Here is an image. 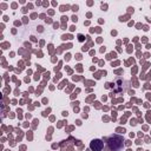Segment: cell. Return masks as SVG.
Returning a JSON list of instances; mask_svg holds the SVG:
<instances>
[{
	"label": "cell",
	"mask_w": 151,
	"mask_h": 151,
	"mask_svg": "<svg viewBox=\"0 0 151 151\" xmlns=\"http://www.w3.org/2000/svg\"><path fill=\"white\" fill-rule=\"evenodd\" d=\"M107 144H109V147H110L111 150H113V151H119V150H122V147H123L124 139H123V137L114 134V136L109 137Z\"/></svg>",
	"instance_id": "6da1fadb"
},
{
	"label": "cell",
	"mask_w": 151,
	"mask_h": 151,
	"mask_svg": "<svg viewBox=\"0 0 151 151\" xmlns=\"http://www.w3.org/2000/svg\"><path fill=\"white\" fill-rule=\"evenodd\" d=\"M103 146H104V143H103L100 139H94V140H92L91 144H90V147H91V150H93V151H101Z\"/></svg>",
	"instance_id": "7a4b0ae2"
}]
</instances>
